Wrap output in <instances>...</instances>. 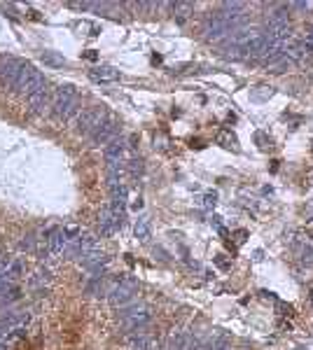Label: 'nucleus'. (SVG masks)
<instances>
[{
  "label": "nucleus",
  "mask_w": 313,
  "mask_h": 350,
  "mask_svg": "<svg viewBox=\"0 0 313 350\" xmlns=\"http://www.w3.org/2000/svg\"><path fill=\"white\" fill-rule=\"evenodd\" d=\"M295 66L292 61L288 59V56H281V59H276V61H271V63H266V73H271V75H283V73H288L290 68Z\"/></svg>",
  "instance_id": "f3484780"
},
{
  "label": "nucleus",
  "mask_w": 313,
  "mask_h": 350,
  "mask_svg": "<svg viewBox=\"0 0 313 350\" xmlns=\"http://www.w3.org/2000/svg\"><path fill=\"white\" fill-rule=\"evenodd\" d=\"M311 180H313V173H311Z\"/></svg>",
  "instance_id": "72a5a7b5"
},
{
  "label": "nucleus",
  "mask_w": 313,
  "mask_h": 350,
  "mask_svg": "<svg viewBox=\"0 0 313 350\" xmlns=\"http://www.w3.org/2000/svg\"><path fill=\"white\" fill-rule=\"evenodd\" d=\"M117 133H120V124L108 117L96 131L91 133V143H94V145H108V143H112V140L117 138Z\"/></svg>",
  "instance_id": "9d476101"
},
{
  "label": "nucleus",
  "mask_w": 313,
  "mask_h": 350,
  "mask_svg": "<svg viewBox=\"0 0 313 350\" xmlns=\"http://www.w3.org/2000/svg\"><path fill=\"white\" fill-rule=\"evenodd\" d=\"M66 234H63V229H52L47 234V238H45V245H47V252L52 254V257H59V254H63V250H66Z\"/></svg>",
  "instance_id": "ddd939ff"
},
{
  "label": "nucleus",
  "mask_w": 313,
  "mask_h": 350,
  "mask_svg": "<svg viewBox=\"0 0 313 350\" xmlns=\"http://www.w3.org/2000/svg\"><path fill=\"white\" fill-rule=\"evenodd\" d=\"M231 30L234 28H231L220 14H213V17L206 21L204 33H206V40H208V42H220V40L231 35Z\"/></svg>",
  "instance_id": "0eeeda50"
},
{
  "label": "nucleus",
  "mask_w": 313,
  "mask_h": 350,
  "mask_svg": "<svg viewBox=\"0 0 313 350\" xmlns=\"http://www.w3.org/2000/svg\"><path fill=\"white\" fill-rule=\"evenodd\" d=\"M162 350H171V348H169V345H166V348H162Z\"/></svg>",
  "instance_id": "473e14b6"
},
{
  "label": "nucleus",
  "mask_w": 313,
  "mask_h": 350,
  "mask_svg": "<svg viewBox=\"0 0 313 350\" xmlns=\"http://www.w3.org/2000/svg\"><path fill=\"white\" fill-rule=\"evenodd\" d=\"M52 117L54 119H61L66 121L70 119L72 115L80 117V101H77V89L72 84H61L56 89L54 98H52Z\"/></svg>",
  "instance_id": "f257e3e1"
},
{
  "label": "nucleus",
  "mask_w": 313,
  "mask_h": 350,
  "mask_svg": "<svg viewBox=\"0 0 313 350\" xmlns=\"http://www.w3.org/2000/svg\"><path fill=\"white\" fill-rule=\"evenodd\" d=\"M43 61L47 63V66H54V68H63V66H66V59H63V56H59L56 52H45Z\"/></svg>",
  "instance_id": "412c9836"
},
{
  "label": "nucleus",
  "mask_w": 313,
  "mask_h": 350,
  "mask_svg": "<svg viewBox=\"0 0 313 350\" xmlns=\"http://www.w3.org/2000/svg\"><path fill=\"white\" fill-rule=\"evenodd\" d=\"M150 320H152V313L145 303H129V306L122 308V325L127 329H131V332L143 329Z\"/></svg>",
  "instance_id": "7ed1b4c3"
},
{
  "label": "nucleus",
  "mask_w": 313,
  "mask_h": 350,
  "mask_svg": "<svg viewBox=\"0 0 313 350\" xmlns=\"http://www.w3.org/2000/svg\"><path fill=\"white\" fill-rule=\"evenodd\" d=\"M47 280H49V271H47V269H45V271H37V273H35V278H33V283H35V285L47 283Z\"/></svg>",
  "instance_id": "a878e982"
},
{
  "label": "nucleus",
  "mask_w": 313,
  "mask_h": 350,
  "mask_svg": "<svg viewBox=\"0 0 313 350\" xmlns=\"http://www.w3.org/2000/svg\"><path fill=\"white\" fill-rule=\"evenodd\" d=\"M136 299V280H120L108 290V301L114 308H124Z\"/></svg>",
  "instance_id": "20e7f679"
},
{
  "label": "nucleus",
  "mask_w": 313,
  "mask_h": 350,
  "mask_svg": "<svg viewBox=\"0 0 313 350\" xmlns=\"http://www.w3.org/2000/svg\"><path fill=\"white\" fill-rule=\"evenodd\" d=\"M124 154H127V140L124 138H114L112 143H108L105 150H103V157H105V163H108V166H122Z\"/></svg>",
  "instance_id": "9b49d317"
},
{
  "label": "nucleus",
  "mask_w": 313,
  "mask_h": 350,
  "mask_svg": "<svg viewBox=\"0 0 313 350\" xmlns=\"http://www.w3.org/2000/svg\"><path fill=\"white\" fill-rule=\"evenodd\" d=\"M0 264H3V261H0Z\"/></svg>",
  "instance_id": "f704fd0d"
},
{
  "label": "nucleus",
  "mask_w": 313,
  "mask_h": 350,
  "mask_svg": "<svg viewBox=\"0 0 313 350\" xmlns=\"http://www.w3.org/2000/svg\"><path fill=\"white\" fill-rule=\"evenodd\" d=\"M217 143L222 147H227V150H239V140H236V136L231 131H220L217 133Z\"/></svg>",
  "instance_id": "6ab92c4d"
},
{
  "label": "nucleus",
  "mask_w": 313,
  "mask_h": 350,
  "mask_svg": "<svg viewBox=\"0 0 313 350\" xmlns=\"http://www.w3.org/2000/svg\"><path fill=\"white\" fill-rule=\"evenodd\" d=\"M297 257H299L301 266H313V245H308V243H299Z\"/></svg>",
  "instance_id": "a211bd4d"
},
{
  "label": "nucleus",
  "mask_w": 313,
  "mask_h": 350,
  "mask_svg": "<svg viewBox=\"0 0 313 350\" xmlns=\"http://www.w3.org/2000/svg\"><path fill=\"white\" fill-rule=\"evenodd\" d=\"M52 94H49V89L45 86V89L35 91V94H30L28 96V108L33 115H45L47 110H52Z\"/></svg>",
  "instance_id": "f8f14e48"
},
{
  "label": "nucleus",
  "mask_w": 313,
  "mask_h": 350,
  "mask_svg": "<svg viewBox=\"0 0 313 350\" xmlns=\"http://www.w3.org/2000/svg\"><path fill=\"white\" fill-rule=\"evenodd\" d=\"M21 66L24 63H19L14 56H3L0 59V82L7 86V89H14L19 79V73H21Z\"/></svg>",
  "instance_id": "6e6552de"
},
{
  "label": "nucleus",
  "mask_w": 313,
  "mask_h": 350,
  "mask_svg": "<svg viewBox=\"0 0 313 350\" xmlns=\"http://www.w3.org/2000/svg\"><path fill=\"white\" fill-rule=\"evenodd\" d=\"M133 236H136L140 243H147V241H150V236H152V222H150V217H138V220H136Z\"/></svg>",
  "instance_id": "2eb2a0df"
},
{
  "label": "nucleus",
  "mask_w": 313,
  "mask_h": 350,
  "mask_svg": "<svg viewBox=\"0 0 313 350\" xmlns=\"http://www.w3.org/2000/svg\"><path fill=\"white\" fill-rule=\"evenodd\" d=\"M217 203V194L213 192V194H206V199H204V205L206 208H213V205Z\"/></svg>",
  "instance_id": "bb28decb"
},
{
  "label": "nucleus",
  "mask_w": 313,
  "mask_h": 350,
  "mask_svg": "<svg viewBox=\"0 0 313 350\" xmlns=\"http://www.w3.org/2000/svg\"><path fill=\"white\" fill-rule=\"evenodd\" d=\"M295 350H308V348H295Z\"/></svg>",
  "instance_id": "2f4dec72"
},
{
  "label": "nucleus",
  "mask_w": 313,
  "mask_h": 350,
  "mask_svg": "<svg viewBox=\"0 0 313 350\" xmlns=\"http://www.w3.org/2000/svg\"><path fill=\"white\" fill-rule=\"evenodd\" d=\"M171 7H173V14L178 17V21H185V19L194 12L192 3H175V5H171Z\"/></svg>",
  "instance_id": "aec40b11"
},
{
  "label": "nucleus",
  "mask_w": 313,
  "mask_h": 350,
  "mask_svg": "<svg viewBox=\"0 0 313 350\" xmlns=\"http://www.w3.org/2000/svg\"><path fill=\"white\" fill-rule=\"evenodd\" d=\"M45 86H47L45 75L40 73L37 68L30 66V63H24V66H21V73H19L17 84H14V91H17V94H24V96L28 98L30 94H35V91L45 89Z\"/></svg>",
  "instance_id": "f03ea898"
},
{
  "label": "nucleus",
  "mask_w": 313,
  "mask_h": 350,
  "mask_svg": "<svg viewBox=\"0 0 313 350\" xmlns=\"http://www.w3.org/2000/svg\"><path fill=\"white\" fill-rule=\"evenodd\" d=\"M306 47H313V24L308 26V33H306Z\"/></svg>",
  "instance_id": "cd10ccee"
},
{
  "label": "nucleus",
  "mask_w": 313,
  "mask_h": 350,
  "mask_svg": "<svg viewBox=\"0 0 313 350\" xmlns=\"http://www.w3.org/2000/svg\"><path fill=\"white\" fill-rule=\"evenodd\" d=\"M108 261H110V257L105 252H101V250H91V252H87V254L80 257L82 269H87L91 276H101V271L108 266Z\"/></svg>",
  "instance_id": "1a4fd4ad"
},
{
  "label": "nucleus",
  "mask_w": 313,
  "mask_h": 350,
  "mask_svg": "<svg viewBox=\"0 0 313 350\" xmlns=\"http://www.w3.org/2000/svg\"><path fill=\"white\" fill-rule=\"evenodd\" d=\"M236 236H239V238H236V241H239V243H243V241H246V231H239V234H236Z\"/></svg>",
  "instance_id": "c756f323"
},
{
  "label": "nucleus",
  "mask_w": 313,
  "mask_h": 350,
  "mask_svg": "<svg viewBox=\"0 0 313 350\" xmlns=\"http://www.w3.org/2000/svg\"><path fill=\"white\" fill-rule=\"evenodd\" d=\"M35 243H37V238L33 234L24 236V241H21V250H26V252H35Z\"/></svg>",
  "instance_id": "5701e85b"
},
{
  "label": "nucleus",
  "mask_w": 313,
  "mask_h": 350,
  "mask_svg": "<svg viewBox=\"0 0 313 350\" xmlns=\"http://www.w3.org/2000/svg\"><path fill=\"white\" fill-rule=\"evenodd\" d=\"M105 119H108V115H105V110L103 108H89V110H85V112H80L77 131L85 133V136H91V133L96 131Z\"/></svg>",
  "instance_id": "423d86ee"
},
{
  "label": "nucleus",
  "mask_w": 313,
  "mask_h": 350,
  "mask_svg": "<svg viewBox=\"0 0 313 350\" xmlns=\"http://www.w3.org/2000/svg\"><path fill=\"white\" fill-rule=\"evenodd\" d=\"M290 12L292 10H297V12H308V10H313V3H290Z\"/></svg>",
  "instance_id": "b1692460"
},
{
  "label": "nucleus",
  "mask_w": 313,
  "mask_h": 350,
  "mask_svg": "<svg viewBox=\"0 0 313 350\" xmlns=\"http://www.w3.org/2000/svg\"><path fill=\"white\" fill-rule=\"evenodd\" d=\"M85 59H89V61H96L98 59V54L94 52V49H89V52H85Z\"/></svg>",
  "instance_id": "c85d7f7f"
},
{
  "label": "nucleus",
  "mask_w": 313,
  "mask_h": 350,
  "mask_svg": "<svg viewBox=\"0 0 313 350\" xmlns=\"http://www.w3.org/2000/svg\"><path fill=\"white\" fill-rule=\"evenodd\" d=\"M140 208H143V201H136V203H133V210H140Z\"/></svg>",
  "instance_id": "7c9ffc66"
},
{
  "label": "nucleus",
  "mask_w": 313,
  "mask_h": 350,
  "mask_svg": "<svg viewBox=\"0 0 313 350\" xmlns=\"http://www.w3.org/2000/svg\"><path fill=\"white\" fill-rule=\"evenodd\" d=\"M89 77L94 79V82H117L122 75H120V70H114L112 66H101V68L89 70Z\"/></svg>",
  "instance_id": "4468645a"
},
{
  "label": "nucleus",
  "mask_w": 313,
  "mask_h": 350,
  "mask_svg": "<svg viewBox=\"0 0 313 350\" xmlns=\"http://www.w3.org/2000/svg\"><path fill=\"white\" fill-rule=\"evenodd\" d=\"M124 227V212H114L112 205H103L98 212V234L101 236H112L117 229Z\"/></svg>",
  "instance_id": "39448f33"
},
{
  "label": "nucleus",
  "mask_w": 313,
  "mask_h": 350,
  "mask_svg": "<svg viewBox=\"0 0 313 350\" xmlns=\"http://www.w3.org/2000/svg\"><path fill=\"white\" fill-rule=\"evenodd\" d=\"M129 170H131V175H140L143 173V161L140 159H131L129 161Z\"/></svg>",
  "instance_id": "393cba45"
},
{
  "label": "nucleus",
  "mask_w": 313,
  "mask_h": 350,
  "mask_svg": "<svg viewBox=\"0 0 313 350\" xmlns=\"http://www.w3.org/2000/svg\"><path fill=\"white\" fill-rule=\"evenodd\" d=\"M266 24H285V26H290V7H288V5L273 7V10L269 12V19H266Z\"/></svg>",
  "instance_id": "dca6fc26"
},
{
  "label": "nucleus",
  "mask_w": 313,
  "mask_h": 350,
  "mask_svg": "<svg viewBox=\"0 0 313 350\" xmlns=\"http://www.w3.org/2000/svg\"><path fill=\"white\" fill-rule=\"evenodd\" d=\"M271 96H273V89H271V86H257V91L250 94L253 101H269Z\"/></svg>",
  "instance_id": "4be33fe9"
}]
</instances>
